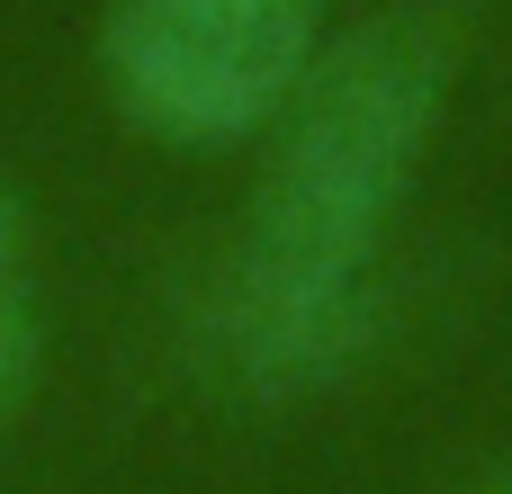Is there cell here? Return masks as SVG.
Returning a JSON list of instances; mask_svg holds the SVG:
<instances>
[{
	"instance_id": "cell-1",
	"label": "cell",
	"mask_w": 512,
	"mask_h": 494,
	"mask_svg": "<svg viewBox=\"0 0 512 494\" xmlns=\"http://www.w3.org/2000/svg\"><path fill=\"white\" fill-rule=\"evenodd\" d=\"M459 54L432 18H360L324 36L270 135L207 288V333L234 387L315 396L378 333V270L450 126Z\"/></svg>"
},
{
	"instance_id": "cell-2",
	"label": "cell",
	"mask_w": 512,
	"mask_h": 494,
	"mask_svg": "<svg viewBox=\"0 0 512 494\" xmlns=\"http://www.w3.org/2000/svg\"><path fill=\"white\" fill-rule=\"evenodd\" d=\"M324 36V0H99L90 63L135 144L252 153Z\"/></svg>"
},
{
	"instance_id": "cell-3",
	"label": "cell",
	"mask_w": 512,
	"mask_h": 494,
	"mask_svg": "<svg viewBox=\"0 0 512 494\" xmlns=\"http://www.w3.org/2000/svg\"><path fill=\"white\" fill-rule=\"evenodd\" d=\"M54 378V243L18 171H0V432L45 405Z\"/></svg>"
},
{
	"instance_id": "cell-4",
	"label": "cell",
	"mask_w": 512,
	"mask_h": 494,
	"mask_svg": "<svg viewBox=\"0 0 512 494\" xmlns=\"http://www.w3.org/2000/svg\"><path fill=\"white\" fill-rule=\"evenodd\" d=\"M477 494H512V468H504V477H495V486H477Z\"/></svg>"
}]
</instances>
